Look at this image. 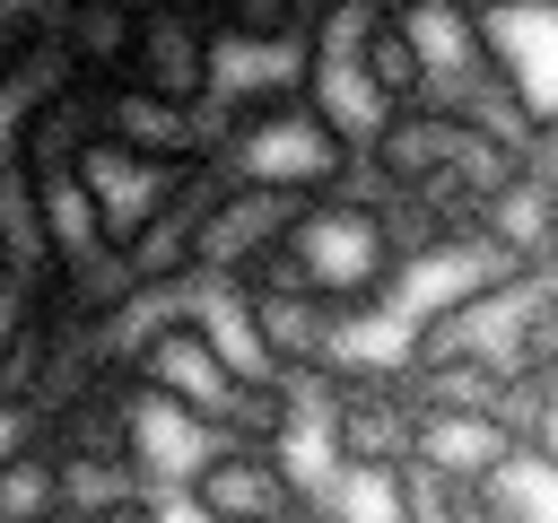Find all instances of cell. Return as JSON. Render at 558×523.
I'll return each mask as SVG.
<instances>
[{
    "label": "cell",
    "mask_w": 558,
    "mask_h": 523,
    "mask_svg": "<svg viewBox=\"0 0 558 523\" xmlns=\"http://www.w3.org/2000/svg\"><path fill=\"white\" fill-rule=\"evenodd\" d=\"M209 166L218 174H235V183H270V192H296V200H314V192H340V183H357L366 174V157L305 105V87L296 78H279V87H253V96H218L209 105Z\"/></svg>",
    "instance_id": "obj_1"
},
{
    "label": "cell",
    "mask_w": 558,
    "mask_h": 523,
    "mask_svg": "<svg viewBox=\"0 0 558 523\" xmlns=\"http://www.w3.org/2000/svg\"><path fill=\"white\" fill-rule=\"evenodd\" d=\"M253 279H288V288H305L323 305H375L401 279V227H392V209L366 183L314 192V200H296L279 253Z\"/></svg>",
    "instance_id": "obj_2"
},
{
    "label": "cell",
    "mask_w": 558,
    "mask_h": 523,
    "mask_svg": "<svg viewBox=\"0 0 558 523\" xmlns=\"http://www.w3.org/2000/svg\"><path fill=\"white\" fill-rule=\"evenodd\" d=\"M296 87H305V105H314L357 157L375 148V131L392 122V96H384V78H375V61H366V0H331V9L305 26Z\"/></svg>",
    "instance_id": "obj_3"
},
{
    "label": "cell",
    "mask_w": 558,
    "mask_h": 523,
    "mask_svg": "<svg viewBox=\"0 0 558 523\" xmlns=\"http://www.w3.org/2000/svg\"><path fill=\"white\" fill-rule=\"evenodd\" d=\"M183 514H201V523H279V514H314V488H305V471L279 436H227L201 462V479L183 488Z\"/></svg>",
    "instance_id": "obj_4"
},
{
    "label": "cell",
    "mask_w": 558,
    "mask_h": 523,
    "mask_svg": "<svg viewBox=\"0 0 558 523\" xmlns=\"http://www.w3.org/2000/svg\"><path fill=\"white\" fill-rule=\"evenodd\" d=\"M122 78H140L157 96H183V105H209V87H218V9L209 0H140Z\"/></svg>",
    "instance_id": "obj_5"
},
{
    "label": "cell",
    "mask_w": 558,
    "mask_h": 523,
    "mask_svg": "<svg viewBox=\"0 0 558 523\" xmlns=\"http://www.w3.org/2000/svg\"><path fill=\"white\" fill-rule=\"evenodd\" d=\"M122 453L140 462V479L183 514V488L201 479V462L227 445V427H209L201 410H183L174 392H157V384H140V375H122Z\"/></svg>",
    "instance_id": "obj_6"
},
{
    "label": "cell",
    "mask_w": 558,
    "mask_h": 523,
    "mask_svg": "<svg viewBox=\"0 0 558 523\" xmlns=\"http://www.w3.org/2000/svg\"><path fill=\"white\" fill-rule=\"evenodd\" d=\"M78 174H87V192H96V209L113 218V235H140L157 209H174L209 166L201 157H157V148H131V139H87L78 148Z\"/></svg>",
    "instance_id": "obj_7"
},
{
    "label": "cell",
    "mask_w": 558,
    "mask_h": 523,
    "mask_svg": "<svg viewBox=\"0 0 558 523\" xmlns=\"http://www.w3.org/2000/svg\"><path fill=\"white\" fill-rule=\"evenodd\" d=\"M288 218H296V192L209 174V192H201V270H209V279H253V270L279 253Z\"/></svg>",
    "instance_id": "obj_8"
},
{
    "label": "cell",
    "mask_w": 558,
    "mask_h": 523,
    "mask_svg": "<svg viewBox=\"0 0 558 523\" xmlns=\"http://www.w3.org/2000/svg\"><path fill=\"white\" fill-rule=\"evenodd\" d=\"M514 445H523L514 436V401H471V392H418L410 401V453L453 471V479H488Z\"/></svg>",
    "instance_id": "obj_9"
},
{
    "label": "cell",
    "mask_w": 558,
    "mask_h": 523,
    "mask_svg": "<svg viewBox=\"0 0 558 523\" xmlns=\"http://www.w3.org/2000/svg\"><path fill=\"white\" fill-rule=\"evenodd\" d=\"M488 61L506 78V96L523 105L532 139L558 131V0H523L488 17Z\"/></svg>",
    "instance_id": "obj_10"
},
{
    "label": "cell",
    "mask_w": 558,
    "mask_h": 523,
    "mask_svg": "<svg viewBox=\"0 0 558 523\" xmlns=\"http://www.w3.org/2000/svg\"><path fill=\"white\" fill-rule=\"evenodd\" d=\"M96 131L131 139V148H157V157H201L209 166V105L157 96L140 78H96Z\"/></svg>",
    "instance_id": "obj_11"
},
{
    "label": "cell",
    "mask_w": 558,
    "mask_h": 523,
    "mask_svg": "<svg viewBox=\"0 0 558 523\" xmlns=\"http://www.w3.org/2000/svg\"><path fill=\"white\" fill-rule=\"evenodd\" d=\"M183 314L201 323V340L235 366V375H253V384H270L279 392V357H270V331H262V305H253V288L244 279H192L183 288Z\"/></svg>",
    "instance_id": "obj_12"
},
{
    "label": "cell",
    "mask_w": 558,
    "mask_h": 523,
    "mask_svg": "<svg viewBox=\"0 0 558 523\" xmlns=\"http://www.w3.org/2000/svg\"><path fill=\"white\" fill-rule=\"evenodd\" d=\"M35 218H44V253H52V270H87V262H105V253L122 244L113 218L96 209V192H87L78 166L35 174Z\"/></svg>",
    "instance_id": "obj_13"
},
{
    "label": "cell",
    "mask_w": 558,
    "mask_h": 523,
    "mask_svg": "<svg viewBox=\"0 0 558 523\" xmlns=\"http://www.w3.org/2000/svg\"><path fill=\"white\" fill-rule=\"evenodd\" d=\"M61 514V445L35 436L0 462V523H52Z\"/></svg>",
    "instance_id": "obj_14"
},
{
    "label": "cell",
    "mask_w": 558,
    "mask_h": 523,
    "mask_svg": "<svg viewBox=\"0 0 558 523\" xmlns=\"http://www.w3.org/2000/svg\"><path fill=\"white\" fill-rule=\"evenodd\" d=\"M35 331H44V279L0 270V384H17V375H26ZM17 392H26V384H17Z\"/></svg>",
    "instance_id": "obj_15"
},
{
    "label": "cell",
    "mask_w": 558,
    "mask_h": 523,
    "mask_svg": "<svg viewBox=\"0 0 558 523\" xmlns=\"http://www.w3.org/2000/svg\"><path fill=\"white\" fill-rule=\"evenodd\" d=\"M514 436H523V453H541L558 471V357H532L514 375Z\"/></svg>",
    "instance_id": "obj_16"
},
{
    "label": "cell",
    "mask_w": 558,
    "mask_h": 523,
    "mask_svg": "<svg viewBox=\"0 0 558 523\" xmlns=\"http://www.w3.org/2000/svg\"><path fill=\"white\" fill-rule=\"evenodd\" d=\"M366 61H375V78H384V96H392V105H418V87H427L418 44H410V35H401V17H392V9H375V0H366Z\"/></svg>",
    "instance_id": "obj_17"
},
{
    "label": "cell",
    "mask_w": 558,
    "mask_h": 523,
    "mask_svg": "<svg viewBox=\"0 0 558 523\" xmlns=\"http://www.w3.org/2000/svg\"><path fill=\"white\" fill-rule=\"evenodd\" d=\"M471 9H480V17H497V9H523V0H471Z\"/></svg>",
    "instance_id": "obj_18"
},
{
    "label": "cell",
    "mask_w": 558,
    "mask_h": 523,
    "mask_svg": "<svg viewBox=\"0 0 558 523\" xmlns=\"http://www.w3.org/2000/svg\"><path fill=\"white\" fill-rule=\"evenodd\" d=\"M549 253H558V235H549Z\"/></svg>",
    "instance_id": "obj_19"
}]
</instances>
